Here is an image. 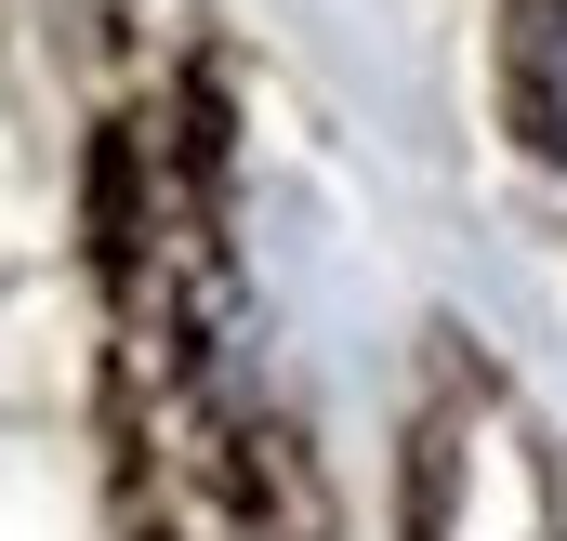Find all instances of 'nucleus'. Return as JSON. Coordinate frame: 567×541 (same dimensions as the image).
Here are the masks:
<instances>
[{
  "mask_svg": "<svg viewBox=\"0 0 567 541\" xmlns=\"http://www.w3.org/2000/svg\"><path fill=\"white\" fill-rule=\"evenodd\" d=\"M502 106L528 159L567 172V0H502Z\"/></svg>",
  "mask_w": 567,
  "mask_h": 541,
  "instance_id": "f257e3e1",
  "label": "nucleus"
}]
</instances>
